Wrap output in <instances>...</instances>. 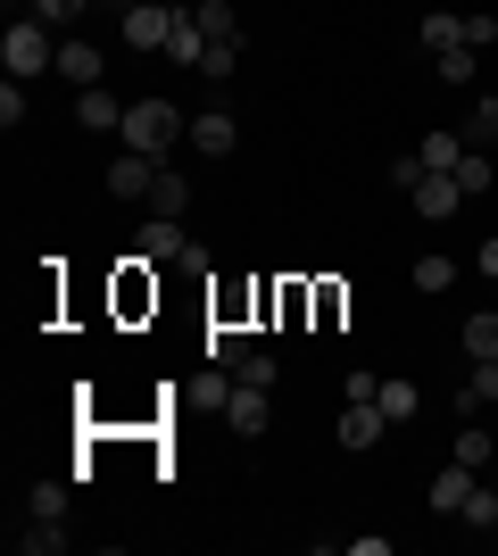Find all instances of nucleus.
I'll return each instance as SVG.
<instances>
[{
	"label": "nucleus",
	"instance_id": "obj_23",
	"mask_svg": "<svg viewBox=\"0 0 498 556\" xmlns=\"http://www.w3.org/2000/svg\"><path fill=\"white\" fill-rule=\"evenodd\" d=\"M374 407H382L391 424H416V407H424V399H416V382H382V391H374Z\"/></svg>",
	"mask_w": 498,
	"mask_h": 556
},
{
	"label": "nucleus",
	"instance_id": "obj_9",
	"mask_svg": "<svg viewBox=\"0 0 498 556\" xmlns=\"http://www.w3.org/2000/svg\"><path fill=\"white\" fill-rule=\"evenodd\" d=\"M457 208H465V191H457V175H424V184H416V216H432V225H449Z\"/></svg>",
	"mask_w": 498,
	"mask_h": 556
},
{
	"label": "nucleus",
	"instance_id": "obj_35",
	"mask_svg": "<svg viewBox=\"0 0 498 556\" xmlns=\"http://www.w3.org/2000/svg\"><path fill=\"white\" fill-rule=\"evenodd\" d=\"M117 9H133V0H117Z\"/></svg>",
	"mask_w": 498,
	"mask_h": 556
},
{
	"label": "nucleus",
	"instance_id": "obj_33",
	"mask_svg": "<svg viewBox=\"0 0 498 556\" xmlns=\"http://www.w3.org/2000/svg\"><path fill=\"white\" fill-rule=\"evenodd\" d=\"M465 134H482V141L498 134V100H482V109H474V125H465Z\"/></svg>",
	"mask_w": 498,
	"mask_h": 556
},
{
	"label": "nucleus",
	"instance_id": "obj_29",
	"mask_svg": "<svg viewBox=\"0 0 498 556\" xmlns=\"http://www.w3.org/2000/svg\"><path fill=\"white\" fill-rule=\"evenodd\" d=\"M233 382H258V391H274V357H266V349H250V357L233 366Z\"/></svg>",
	"mask_w": 498,
	"mask_h": 556
},
{
	"label": "nucleus",
	"instance_id": "obj_13",
	"mask_svg": "<svg viewBox=\"0 0 498 556\" xmlns=\"http://www.w3.org/2000/svg\"><path fill=\"white\" fill-rule=\"evenodd\" d=\"M142 208H150V216H191V184L175 175V166H158V184H150Z\"/></svg>",
	"mask_w": 498,
	"mask_h": 556
},
{
	"label": "nucleus",
	"instance_id": "obj_26",
	"mask_svg": "<svg viewBox=\"0 0 498 556\" xmlns=\"http://www.w3.org/2000/svg\"><path fill=\"white\" fill-rule=\"evenodd\" d=\"M25 515H50V523H67V482H34V490H25Z\"/></svg>",
	"mask_w": 498,
	"mask_h": 556
},
{
	"label": "nucleus",
	"instance_id": "obj_25",
	"mask_svg": "<svg viewBox=\"0 0 498 556\" xmlns=\"http://www.w3.org/2000/svg\"><path fill=\"white\" fill-rule=\"evenodd\" d=\"M457 523H465V532H498V490H482V482H474V498L457 507Z\"/></svg>",
	"mask_w": 498,
	"mask_h": 556
},
{
	"label": "nucleus",
	"instance_id": "obj_32",
	"mask_svg": "<svg viewBox=\"0 0 498 556\" xmlns=\"http://www.w3.org/2000/svg\"><path fill=\"white\" fill-rule=\"evenodd\" d=\"M465 42H474V50L498 42V17H490V9H474V17H465Z\"/></svg>",
	"mask_w": 498,
	"mask_h": 556
},
{
	"label": "nucleus",
	"instance_id": "obj_11",
	"mask_svg": "<svg viewBox=\"0 0 498 556\" xmlns=\"http://www.w3.org/2000/svg\"><path fill=\"white\" fill-rule=\"evenodd\" d=\"M125 109H133V100L100 92V84H92V92H84V100H75V116H84V134H117V125H125Z\"/></svg>",
	"mask_w": 498,
	"mask_h": 556
},
{
	"label": "nucleus",
	"instance_id": "obj_34",
	"mask_svg": "<svg viewBox=\"0 0 498 556\" xmlns=\"http://www.w3.org/2000/svg\"><path fill=\"white\" fill-rule=\"evenodd\" d=\"M482 275H498V241H482Z\"/></svg>",
	"mask_w": 498,
	"mask_h": 556
},
{
	"label": "nucleus",
	"instance_id": "obj_24",
	"mask_svg": "<svg viewBox=\"0 0 498 556\" xmlns=\"http://www.w3.org/2000/svg\"><path fill=\"white\" fill-rule=\"evenodd\" d=\"M241 357H250V332H241V325H216L208 332V366H241Z\"/></svg>",
	"mask_w": 498,
	"mask_h": 556
},
{
	"label": "nucleus",
	"instance_id": "obj_19",
	"mask_svg": "<svg viewBox=\"0 0 498 556\" xmlns=\"http://www.w3.org/2000/svg\"><path fill=\"white\" fill-rule=\"evenodd\" d=\"M191 17H200V34H208V42H241V17H233V0H200Z\"/></svg>",
	"mask_w": 498,
	"mask_h": 556
},
{
	"label": "nucleus",
	"instance_id": "obj_30",
	"mask_svg": "<svg viewBox=\"0 0 498 556\" xmlns=\"http://www.w3.org/2000/svg\"><path fill=\"white\" fill-rule=\"evenodd\" d=\"M0 125H9V134H17V125H25V84H17V75L0 84Z\"/></svg>",
	"mask_w": 498,
	"mask_h": 556
},
{
	"label": "nucleus",
	"instance_id": "obj_28",
	"mask_svg": "<svg viewBox=\"0 0 498 556\" xmlns=\"http://www.w3.org/2000/svg\"><path fill=\"white\" fill-rule=\"evenodd\" d=\"M457 465H474V473L490 465V432H482V424H465V432H457Z\"/></svg>",
	"mask_w": 498,
	"mask_h": 556
},
{
	"label": "nucleus",
	"instance_id": "obj_20",
	"mask_svg": "<svg viewBox=\"0 0 498 556\" xmlns=\"http://www.w3.org/2000/svg\"><path fill=\"white\" fill-rule=\"evenodd\" d=\"M432 75H440V84H474V75H482V50H474V42L440 50V59H432Z\"/></svg>",
	"mask_w": 498,
	"mask_h": 556
},
{
	"label": "nucleus",
	"instance_id": "obj_22",
	"mask_svg": "<svg viewBox=\"0 0 498 556\" xmlns=\"http://www.w3.org/2000/svg\"><path fill=\"white\" fill-rule=\"evenodd\" d=\"M457 341H465V357H474V366H482V357H498V316H490V307H482V316H465V332H457Z\"/></svg>",
	"mask_w": 498,
	"mask_h": 556
},
{
	"label": "nucleus",
	"instance_id": "obj_14",
	"mask_svg": "<svg viewBox=\"0 0 498 556\" xmlns=\"http://www.w3.org/2000/svg\"><path fill=\"white\" fill-rule=\"evenodd\" d=\"M166 59H183V67H200V59H208V34H200V17H191V9H175V34H166Z\"/></svg>",
	"mask_w": 498,
	"mask_h": 556
},
{
	"label": "nucleus",
	"instance_id": "obj_10",
	"mask_svg": "<svg viewBox=\"0 0 498 556\" xmlns=\"http://www.w3.org/2000/svg\"><path fill=\"white\" fill-rule=\"evenodd\" d=\"M59 75H67L75 92H92L100 75H108V59H100V50H92V42H59Z\"/></svg>",
	"mask_w": 498,
	"mask_h": 556
},
{
	"label": "nucleus",
	"instance_id": "obj_3",
	"mask_svg": "<svg viewBox=\"0 0 498 556\" xmlns=\"http://www.w3.org/2000/svg\"><path fill=\"white\" fill-rule=\"evenodd\" d=\"M183 250H191L183 216H142V232H133V257H142V266H175Z\"/></svg>",
	"mask_w": 498,
	"mask_h": 556
},
{
	"label": "nucleus",
	"instance_id": "obj_4",
	"mask_svg": "<svg viewBox=\"0 0 498 556\" xmlns=\"http://www.w3.org/2000/svg\"><path fill=\"white\" fill-rule=\"evenodd\" d=\"M225 424H233L241 441H258L266 424H274V399H266L258 382H233V399H225Z\"/></svg>",
	"mask_w": 498,
	"mask_h": 556
},
{
	"label": "nucleus",
	"instance_id": "obj_17",
	"mask_svg": "<svg viewBox=\"0 0 498 556\" xmlns=\"http://www.w3.org/2000/svg\"><path fill=\"white\" fill-rule=\"evenodd\" d=\"M416 159H424V175H449V166L465 159V134H424V141H416Z\"/></svg>",
	"mask_w": 498,
	"mask_h": 556
},
{
	"label": "nucleus",
	"instance_id": "obj_6",
	"mask_svg": "<svg viewBox=\"0 0 498 556\" xmlns=\"http://www.w3.org/2000/svg\"><path fill=\"white\" fill-rule=\"evenodd\" d=\"M150 184H158V159H142V150H125V159L108 166V200H133V208H142Z\"/></svg>",
	"mask_w": 498,
	"mask_h": 556
},
{
	"label": "nucleus",
	"instance_id": "obj_16",
	"mask_svg": "<svg viewBox=\"0 0 498 556\" xmlns=\"http://www.w3.org/2000/svg\"><path fill=\"white\" fill-rule=\"evenodd\" d=\"M416 34H424V50L440 59V50H457V42H465V17H457V9H432V17L416 25Z\"/></svg>",
	"mask_w": 498,
	"mask_h": 556
},
{
	"label": "nucleus",
	"instance_id": "obj_7",
	"mask_svg": "<svg viewBox=\"0 0 498 556\" xmlns=\"http://www.w3.org/2000/svg\"><path fill=\"white\" fill-rule=\"evenodd\" d=\"M332 432H341V448H374L382 432H391V416H382L374 399H349V407H341V424H332Z\"/></svg>",
	"mask_w": 498,
	"mask_h": 556
},
{
	"label": "nucleus",
	"instance_id": "obj_5",
	"mask_svg": "<svg viewBox=\"0 0 498 556\" xmlns=\"http://www.w3.org/2000/svg\"><path fill=\"white\" fill-rule=\"evenodd\" d=\"M166 34H175V9H166V0H133V9H125V42L133 50H166Z\"/></svg>",
	"mask_w": 498,
	"mask_h": 556
},
{
	"label": "nucleus",
	"instance_id": "obj_31",
	"mask_svg": "<svg viewBox=\"0 0 498 556\" xmlns=\"http://www.w3.org/2000/svg\"><path fill=\"white\" fill-rule=\"evenodd\" d=\"M84 0H25V17H42V25H67Z\"/></svg>",
	"mask_w": 498,
	"mask_h": 556
},
{
	"label": "nucleus",
	"instance_id": "obj_15",
	"mask_svg": "<svg viewBox=\"0 0 498 556\" xmlns=\"http://www.w3.org/2000/svg\"><path fill=\"white\" fill-rule=\"evenodd\" d=\"M17 548H25V556H59V548H67V523H50V515H25Z\"/></svg>",
	"mask_w": 498,
	"mask_h": 556
},
{
	"label": "nucleus",
	"instance_id": "obj_8",
	"mask_svg": "<svg viewBox=\"0 0 498 556\" xmlns=\"http://www.w3.org/2000/svg\"><path fill=\"white\" fill-rule=\"evenodd\" d=\"M233 141H241V125H233L225 109L191 116V150H200V159H233Z\"/></svg>",
	"mask_w": 498,
	"mask_h": 556
},
{
	"label": "nucleus",
	"instance_id": "obj_27",
	"mask_svg": "<svg viewBox=\"0 0 498 556\" xmlns=\"http://www.w3.org/2000/svg\"><path fill=\"white\" fill-rule=\"evenodd\" d=\"M449 282H457V257H440V250L416 257V291H449Z\"/></svg>",
	"mask_w": 498,
	"mask_h": 556
},
{
	"label": "nucleus",
	"instance_id": "obj_2",
	"mask_svg": "<svg viewBox=\"0 0 498 556\" xmlns=\"http://www.w3.org/2000/svg\"><path fill=\"white\" fill-rule=\"evenodd\" d=\"M0 67L17 75V84H25V75H42V67H59V42H50V25H42V17H17L9 34H0Z\"/></svg>",
	"mask_w": 498,
	"mask_h": 556
},
{
	"label": "nucleus",
	"instance_id": "obj_1",
	"mask_svg": "<svg viewBox=\"0 0 498 556\" xmlns=\"http://www.w3.org/2000/svg\"><path fill=\"white\" fill-rule=\"evenodd\" d=\"M117 141L125 150H142V159H158L166 166V150H175V141H191V116L175 109V100H133V109H125V125H117Z\"/></svg>",
	"mask_w": 498,
	"mask_h": 556
},
{
	"label": "nucleus",
	"instance_id": "obj_12",
	"mask_svg": "<svg viewBox=\"0 0 498 556\" xmlns=\"http://www.w3.org/2000/svg\"><path fill=\"white\" fill-rule=\"evenodd\" d=\"M465 498H474V465H440L432 473V515H457Z\"/></svg>",
	"mask_w": 498,
	"mask_h": 556
},
{
	"label": "nucleus",
	"instance_id": "obj_21",
	"mask_svg": "<svg viewBox=\"0 0 498 556\" xmlns=\"http://www.w3.org/2000/svg\"><path fill=\"white\" fill-rule=\"evenodd\" d=\"M449 175H457V191H465V200H482V191H490V159H482V141H465V159H457Z\"/></svg>",
	"mask_w": 498,
	"mask_h": 556
},
{
	"label": "nucleus",
	"instance_id": "obj_18",
	"mask_svg": "<svg viewBox=\"0 0 498 556\" xmlns=\"http://www.w3.org/2000/svg\"><path fill=\"white\" fill-rule=\"evenodd\" d=\"M457 407H465V416H482V407H498V357H482V366H474V382L457 391Z\"/></svg>",
	"mask_w": 498,
	"mask_h": 556
}]
</instances>
